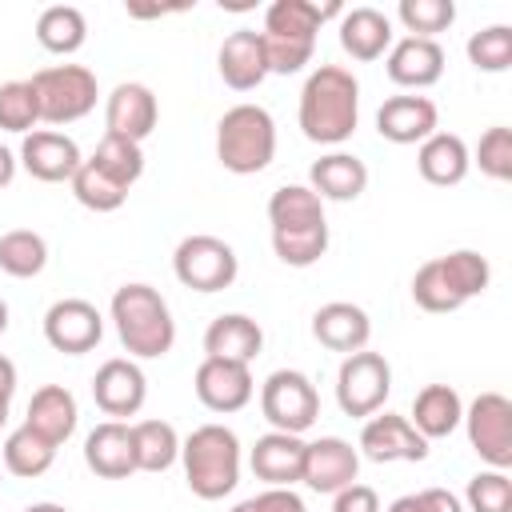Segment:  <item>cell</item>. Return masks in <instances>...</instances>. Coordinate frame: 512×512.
Masks as SVG:
<instances>
[{"instance_id": "obj_1", "label": "cell", "mask_w": 512, "mask_h": 512, "mask_svg": "<svg viewBox=\"0 0 512 512\" xmlns=\"http://www.w3.org/2000/svg\"><path fill=\"white\" fill-rule=\"evenodd\" d=\"M272 252L288 268H312L328 252V220L324 200L308 184H284L268 196Z\"/></svg>"}, {"instance_id": "obj_2", "label": "cell", "mask_w": 512, "mask_h": 512, "mask_svg": "<svg viewBox=\"0 0 512 512\" xmlns=\"http://www.w3.org/2000/svg\"><path fill=\"white\" fill-rule=\"evenodd\" d=\"M296 120L312 144H344L360 120V80L340 64H320L300 88Z\"/></svg>"}, {"instance_id": "obj_3", "label": "cell", "mask_w": 512, "mask_h": 512, "mask_svg": "<svg viewBox=\"0 0 512 512\" xmlns=\"http://www.w3.org/2000/svg\"><path fill=\"white\" fill-rule=\"evenodd\" d=\"M112 324L132 360H160L176 344V320L168 312V300L152 284H124L112 292Z\"/></svg>"}, {"instance_id": "obj_4", "label": "cell", "mask_w": 512, "mask_h": 512, "mask_svg": "<svg viewBox=\"0 0 512 512\" xmlns=\"http://www.w3.org/2000/svg\"><path fill=\"white\" fill-rule=\"evenodd\" d=\"M184 480L200 500H224L240 484V440L224 424H200L180 440Z\"/></svg>"}, {"instance_id": "obj_5", "label": "cell", "mask_w": 512, "mask_h": 512, "mask_svg": "<svg viewBox=\"0 0 512 512\" xmlns=\"http://www.w3.org/2000/svg\"><path fill=\"white\" fill-rule=\"evenodd\" d=\"M276 156V120L260 104H236L216 124V160L236 176H256Z\"/></svg>"}, {"instance_id": "obj_6", "label": "cell", "mask_w": 512, "mask_h": 512, "mask_svg": "<svg viewBox=\"0 0 512 512\" xmlns=\"http://www.w3.org/2000/svg\"><path fill=\"white\" fill-rule=\"evenodd\" d=\"M36 104H40V120L44 124H76L96 108V72L84 64H52L40 68L32 80Z\"/></svg>"}, {"instance_id": "obj_7", "label": "cell", "mask_w": 512, "mask_h": 512, "mask_svg": "<svg viewBox=\"0 0 512 512\" xmlns=\"http://www.w3.org/2000/svg\"><path fill=\"white\" fill-rule=\"evenodd\" d=\"M392 392V364L380 356V352H352L340 360V372H336V404L344 416L352 420H368L384 408Z\"/></svg>"}, {"instance_id": "obj_8", "label": "cell", "mask_w": 512, "mask_h": 512, "mask_svg": "<svg viewBox=\"0 0 512 512\" xmlns=\"http://www.w3.org/2000/svg\"><path fill=\"white\" fill-rule=\"evenodd\" d=\"M172 272L192 292H224V288H232V280L240 272V260H236L232 244H224L220 236L196 232V236H184L176 244Z\"/></svg>"}, {"instance_id": "obj_9", "label": "cell", "mask_w": 512, "mask_h": 512, "mask_svg": "<svg viewBox=\"0 0 512 512\" xmlns=\"http://www.w3.org/2000/svg\"><path fill=\"white\" fill-rule=\"evenodd\" d=\"M260 412L272 424V432H308L320 416V396L316 384L296 372V368H280L260 384Z\"/></svg>"}, {"instance_id": "obj_10", "label": "cell", "mask_w": 512, "mask_h": 512, "mask_svg": "<svg viewBox=\"0 0 512 512\" xmlns=\"http://www.w3.org/2000/svg\"><path fill=\"white\" fill-rule=\"evenodd\" d=\"M468 428V444L472 452L488 464V468H512V400L504 392H480L468 408L464 420Z\"/></svg>"}, {"instance_id": "obj_11", "label": "cell", "mask_w": 512, "mask_h": 512, "mask_svg": "<svg viewBox=\"0 0 512 512\" xmlns=\"http://www.w3.org/2000/svg\"><path fill=\"white\" fill-rule=\"evenodd\" d=\"M92 400L108 420H128L148 400V380L132 356H112L92 376Z\"/></svg>"}, {"instance_id": "obj_12", "label": "cell", "mask_w": 512, "mask_h": 512, "mask_svg": "<svg viewBox=\"0 0 512 512\" xmlns=\"http://www.w3.org/2000/svg\"><path fill=\"white\" fill-rule=\"evenodd\" d=\"M104 336V316L96 312V304L80 300V296H68V300H56L48 312H44V340L64 352V356H84L100 344Z\"/></svg>"}, {"instance_id": "obj_13", "label": "cell", "mask_w": 512, "mask_h": 512, "mask_svg": "<svg viewBox=\"0 0 512 512\" xmlns=\"http://www.w3.org/2000/svg\"><path fill=\"white\" fill-rule=\"evenodd\" d=\"M192 388H196V400L208 412H220V416L240 412L252 400V392H256L248 364H232V360H216V356H204L196 364Z\"/></svg>"}, {"instance_id": "obj_14", "label": "cell", "mask_w": 512, "mask_h": 512, "mask_svg": "<svg viewBox=\"0 0 512 512\" xmlns=\"http://www.w3.org/2000/svg\"><path fill=\"white\" fill-rule=\"evenodd\" d=\"M20 168L32 176V180H44V184H64L76 176V168L84 164L80 148L72 136L56 132V128H36L24 136L20 144Z\"/></svg>"}, {"instance_id": "obj_15", "label": "cell", "mask_w": 512, "mask_h": 512, "mask_svg": "<svg viewBox=\"0 0 512 512\" xmlns=\"http://www.w3.org/2000/svg\"><path fill=\"white\" fill-rule=\"evenodd\" d=\"M356 472H360V452H356L348 440H340V436H320V440L304 444L300 480H304L312 492L336 496L340 488L356 484Z\"/></svg>"}, {"instance_id": "obj_16", "label": "cell", "mask_w": 512, "mask_h": 512, "mask_svg": "<svg viewBox=\"0 0 512 512\" xmlns=\"http://www.w3.org/2000/svg\"><path fill=\"white\" fill-rule=\"evenodd\" d=\"M160 120V104L152 96L148 84H136V80H124L108 92L104 100V124H108V136H120V140H148L152 128Z\"/></svg>"}, {"instance_id": "obj_17", "label": "cell", "mask_w": 512, "mask_h": 512, "mask_svg": "<svg viewBox=\"0 0 512 512\" xmlns=\"http://www.w3.org/2000/svg\"><path fill=\"white\" fill-rule=\"evenodd\" d=\"M360 452L376 464H392V460H424L428 456V440L408 424V416L384 412V416H368L360 428Z\"/></svg>"}, {"instance_id": "obj_18", "label": "cell", "mask_w": 512, "mask_h": 512, "mask_svg": "<svg viewBox=\"0 0 512 512\" xmlns=\"http://www.w3.org/2000/svg\"><path fill=\"white\" fill-rule=\"evenodd\" d=\"M376 132L388 144H424L440 132V112L428 96H388L376 112Z\"/></svg>"}, {"instance_id": "obj_19", "label": "cell", "mask_w": 512, "mask_h": 512, "mask_svg": "<svg viewBox=\"0 0 512 512\" xmlns=\"http://www.w3.org/2000/svg\"><path fill=\"white\" fill-rule=\"evenodd\" d=\"M216 68L220 80L232 92H252L264 84L268 76V60H264V40L256 28H236L232 36H224L220 52H216Z\"/></svg>"}, {"instance_id": "obj_20", "label": "cell", "mask_w": 512, "mask_h": 512, "mask_svg": "<svg viewBox=\"0 0 512 512\" xmlns=\"http://www.w3.org/2000/svg\"><path fill=\"white\" fill-rule=\"evenodd\" d=\"M84 464H88L100 480H128V476L136 472L132 424H124V420H100V424L84 436Z\"/></svg>"}, {"instance_id": "obj_21", "label": "cell", "mask_w": 512, "mask_h": 512, "mask_svg": "<svg viewBox=\"0 0 512 512\" xmlns=\"http://www.w3.org/2000/svg\"><path fill=\"white\" fill-rule=\"evenodd\" d=\"M388 80L400 88H432L444 76V48L436 40H420V36H404L388 48Z\"/></svg>"}, {"instance_id": "obj_22", "label": "cell", "mask_w": 512, "mask_h": 512, "mask_svg": "<svg viewBox=\"0 0 512 512\" xmlns=\"http://www.w3.org/2000/svg\"><path fill=\"white\" fill-rule=\"evenodd\" d=\"M312 336L332 348V352H360L368 348V336H372V320L360 304H348V300H332V304H320L316 316H312Z\"/></svg>"}, {"instance_id": "obj_23", "label": "cell", "mask_w": 512, "mask_h": 512, "mask_svg": "<svg viewBox=\"0 0 512 512\" xmlns=\"http://www.w3.org/2000/svg\"><path fill=\"white\" fill-rule=\"evenodd\" d=\"M248 464H252L256 480H264L268 488H292L304 468V440L292 432H264L252 444Z\"/></svg>"}, {"instance_id": "obj_24", "label": "cell", "mask_w": 512, "mask_h": 512, "mask_svg": "<svg viewBox=\"0 0 512 512\" xmlns=\"http://www.w3.org/2000/svg\"><path fill=\"white\" fill-rule=\"evenodd\" d=\"M76 420H80L76 396H72L64 384H44V388H36L32 400H28L24 428H32L36 436H44L52 448H60V444L76 432Z\"/></svg>"}, {"instance_id": "obj_25", "label": "cell", "mask_w": 512, "mask_h": 512, "mask_svg": "<svg viewBox=\"0 0 512 512\" xmlns=\"http://www.w3.org/2000/svg\"><path fill=\"white\" fill-rule=\"evenodd\" d=\"M344 16L340 0L312 4V0H272L264 12V36H284V40H308L316 44V32L324 20Z\"/></svg>"}, {"instance_id": "obj_26", "label": "cell", "mask_w": 512, "mask_h": 512, "mask_svg": "<svg viewBox=\"0 0 512 512\" xmlns=\"http://www.w3.org/2000/svg\"><path fill=\"white\" fill-rule=\"evenodd\" d=\"M264 348V332L252 316L244 312H224L208 324L204 332V356H216V360H232V364H252Z\"/></svg>"}, {"instance_id": "obj_27", "label": "cell", "mask_w": 512, "mask_h": 512, "mask_svg": "<svg viewBox=\"0 0 512 512\" xmlns=\"http://www.w3.org/2000/svg\"><path fill=\"white\" fill-rule=\"evenodd\" d=\"M308 188H312L320 200L348 204V200L364 196V188H368V168H364V160L352 156V152H328V156H320V160L308 168Z\"/></svg>"}, {"instance_id": "obj_28", "label": "cell", "mask_w": 512, "mask_h": 512, "mask_svg": "<svg viewBox=\"0 0 512 512\" xmlns=\"http://www.w3.org/2000/svg\"><path fill=\"white\" fill-rule=\"evenodd\" d=\"M464 420V400L452 384H424L412 400V416L408 424L424 436V440H440V436H452Z\"/></svg>"}, {"instance_id": "obj_29", "label": "cell", "mask_w": 512, "mask_h": 512, "mask_svg": "<svg viewBox=\"0 0 512 512\" xmlns=\"http://www.w3.org/2000/svg\"><path fill=\"white\" fill-rule=\"evenodd\" d=\"M340 48L352 60H380L392 48V20L380 8H348L340 16Z\"/></svg>"}, {"instance_id": "obj_30", "label": "cell", "mask_w": 512, "mask_h": 512, "mask_svg": "<svg viewBox=\"0 0 512 512\" xmlns=\"http://www.w3.org/2000/svg\"><path fill=\"white\" fill-rule=\"evenodd\" d=\"M416 168H420V176H424L428 184L452 188V184H460V180L468 176L472 156H468V144H464L456 132H432V136L420 144V152H416Z\"/></svg>"}, {"instance_id": "obj_31", "label": "cell", "mask_w": 512, "mask_h": 512, "mask_svg": "<svg viewBox=\"0 0 512 512\" xmlns=\"http://www.w3.org/2000/svg\"><path fill=\"white\" fill-rule=\"evenodd\" d=\"M36 40L44 52H56V56H72L84 48L88 40V20L76 4H52L36 16Z\"/></svg>"}, {"instance_id": "obj_32", "label": "cell", "mask_w": 512, "mask_h": 512, "mask_svg": "<svg viewBox=\"0 0 512 512\" xmlns=\"http://www.w3.org/2000/svg\"><path fill=\"white\" fill-rule=\"evenodd\" d=\"M132 456L136 472H164L180 460V436L168 420H136L132 424Z\"/></svg>"}, {"instance_id": "obj_33", "label": "cell", "mask_w": 512, "mask_h": 512, "mask_svg": "<svg viewBox=\"0 0 512 512\" xmlns=\"http://www.w3.org/2000/svg\"><path fill=\"white\" fill-rule=\"evenodd\" d=\"M0 456H4V472L20 476V480H36V476H44V472L52 468L56 448H52L44 436H36L32 428H24V424H20L16 432H8V436H4Z\"/></svg>"}, {"instance_id": "obj_34", "label": "cell", "mask_w": 512, "mask_h": 512, "mask_svg": "<svg viewBox=\"0 0 512 512\" xmlns=\"http://www.w3.org/2000/svg\"><path fill=\"white\" fill-rule=\"evenodd\" d=\"M48 264V240L32 228H12L0 236V272L16 276V280H32L40 276Z\"/></svg>"}, {"instance_id": "obj_35", "label": "cell", "mask_w": 512, "mask_h": 512, "mask_svg": "<svg viewBox=\"0 0 512 512\" xmlns=\"http://www.w3.org/2000/svg\"><path fill=\"white\" fill-rule=\"evenodd\" d=\"M436 264H440V272H444L448 288H452L464 304H468L472 296H484V292H488V284H492V268H488V260H484L476 248L444 252V256H436Z\"/></svg>"}, {"instance_id": "obj_36", "label": "cell", "mask_w": 512, "mask_h": 512, "mask_svg": "<svg viewBox=\"0 0 512 512\" xmlns=\"http://www.w3.org/2000/svg\"><path fill=\"white\" fill-rule=\"evenodd\" d=\"M88 164H96L104 176H112L116 184L132 188L140 176H144V148L132 144V140H120V136H108L96 144V152L88 156Z\"/></svg>"}, {"instance_id": "obj_37", "label": "cell", "mask_w": 512, "mask_h": 512, "mask_svg": "<svg viewBox=\"0 0 512 512\" xmlns=\"http://www.w3.org/2000/svg\"><path fill=\"white\" fill-rule=\"evenodd\" d=\"M72 184V196L84 204V208H92V212H116L124 200H128V188L124 184H116L112 176H104L96 164H80L76 168V176L68 180Z\"/></svg>"}, {"instance_id": "obj_38", "label": "cell", "mask_w": 512, "mask_h": 512, "mask_svg": "<svg viewBox=\"0 0 512 512\" xmlns=\"http://www.w3.org/2000/svg\"><path fill=\"white\" fill-rule=\"evenodd\" d=\"M400 24L408 28V36L420 40H436V32H448L456 20V4L452 0H400L396 4Z\"/></svg>"}, {"instance_id": "obj_39", "label": "cell", "mask_w": 512, "mask_h": 512, "mask_svg": "<svg viewBox=\"0 0 512 512\" xmlns=\"http://www.w3.org/2000/svg\"><path fill=\"white\" fill-rule=\"evenodd\" d=\"M36 124H40V104H36L32 84L28 80L0 84V128L28 136V132H36Z\"/></svg>"}, {"instance_id": "obj_40", "label": "cell", "mask_w": 512, "mask_h": 512, "mask_svg": "<svg viewBox=\"0 0 512 512\" xmlns=\"http://www.w3.org/2000/svg\"><path fill=\"white\" fill-rule=\"evenodd\" d=\"M468 60L476 72H508L512 68V28L508 24H492L468 36Z\"/></svg>"}, {"instance_id": "obj_41", "label": "cell", "mask_w": 512, "mask_h": 512, "mask_svg": "<svg viewBox=\"0 0 512 512\" xmlns=\"http://www.w3.org/2000/svg\"><path fill=\"white\" fill-rule=\"evenodd\" d=\"M464 512H512V480L500 468L476 472L464 492Z\"/></svg>"}, {"instance_id": "obj_42", "label": "cell", "mask_w": 512, "mask_h": 512, "mask_svg": "<svg viewBox=\"0 0 512 512\" xmlns=\"http://www.w3.org/2000/svg\"><path fill=\"white\" fill-rule=\"evenodd\" d=\"M472 156V164L488 176V180H512V128H504V124H492L484 136H480V144H476V152H468Z\"/></svg>"}, {"instance_id": "obj_43", "label": "cell", "mask_w": 512, "mask_h": 512, "mask_svg": "<svg viewBox=\"0 0 512 512\" xmlns=\"http://www.w3.org/2000/svg\"><path fill=\"white\" fill-rule=\"evenodd\" d=\"M412 300H416L424 312H436V316L464 308V300L448 288V280H444V272H440L436 260H428V264L416 268V276H412Z\"/></svg>"}, {"instance_id": "obj_44", "label": "cell", "mask_w": 512, "mask_h": 512, "mask_svg": "<svg viewBox=\"0 0 512 512\" xmlns=\"http://www.w3.org/2000/svg\"><path fill=\"white\" fill-rule=\"evenodd\" d=\"M232 512H304V500L292 488H264V492L240 500Z\"/></svg>"}, {"instance_id": "obj_45", "label": "cell", "mask_w": 512, "mask_h": 512, "mask_svg": "<svg viewBox=\"0 0 512 512\" xmlns=\"http://www.w3.org/2000/svg\"><path fill=\"white\" fill-rule=\"evenodd\" d=\"M332 512H380V496L368 484H348L332 496Z\"/></svg>"}, {"instance_id": "obj_46", "label": "cell", "mask_w": 512, "mask_h": 512, "mask_svg": "<svg viewBox=\"0 0 512 512\" xmlns=\"http://www.w3.org/2000/svg\"><path fill=\"white\" fill-rule=\"evenodd\" d=\"M416 496H420V508H424V512H464V500L452 496L448 488H424V492H416Z\"/></svg>"}, {"instance_id": "obj_47", "label": "cell", "mask_w": 512, "mask_h": 512, "mask_svg": "<svg viewBox=\"0 0 512 512\" xmlns=\"http://www.w3.org/2000/svg\"><path fill=\"white\" fill-rule=\"evenodd\" d=\"M12 396H16V364H12L8 356H0V428L8 424Z\"/></svg>"}, {"instance_id": "obj_48", "label": "cell", "mask_w": 512, "mask_h": 512, "mask_svg": "<svg viewBox=\"0 0 512 512\" xmlns=\"http://www.w3.org/2000/svg\"><path fill=\"white\" fill-rule=\"evenodd\" d=\"M16 168H20V160H16V152L0 144V188H8V184L16 180Z\"/></svg>"}, {"instance_id": "obj_49", "label": "cell", "mask_w": 512, "mask_h": 512, "mask_svg": "<svg viewBox=\"0 0 512 512\" xmlns=\"http://www.w3.org/2000/svg\"><path fill=\"white\" fill-rule=\"evenodd\" d=\"M388 512H424V508H420V496L408 492V496H396V500L388 504Z\"/></svg>"}, {"instance_id": "obj_50", "label": "cell", "mask_w": 512, "mask_h": 512, "mask_svg": "<svg viewBox=\"0 0 512 512\" xmlns=\"http://www.w3.org/2000/svg\"><path fill=\"white\" fill-rule=\"evenodd\" d=\"M24 512H68L64 504H52V500H40V504H28Z\"/></svg>"}, {"instance_id": "obj_51", "label": "cell", "mask_w": 512, "mask_h": 512, "mask_svg": "<svg viewBox=\"0 0 512 512\" xmlns=\"http://www.w3.org/2000/svg\"><path fill=\"white\" fill-rule=\"evenodd\" d=\"M4 332H8V304L0 300V336H4Z\"/></svg>"}]
</instances>
